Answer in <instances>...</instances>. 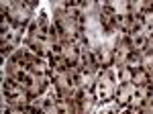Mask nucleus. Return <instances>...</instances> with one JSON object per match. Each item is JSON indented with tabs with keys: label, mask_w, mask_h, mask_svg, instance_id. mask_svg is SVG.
<instances>
[{
	"label": "nucleus",
	"mask_w": 153,
	"mask_h": 114,
	"mask_svg": "<svg viewBox=\"0 0 153 114\" xmlns=\"http://www.w3.org/2000/svg\"><path fill=\"white\" fill-rule=\"evenodd\" d=\"M49 29L51 24L47 23V16L41 14L39 21H33L29 27V33H27V49H31L35 55L39 57H47L51 51L49 45Z\"/></svg>",
	"instance_id": "nucleus-1"
},
{
	"label": "nucleus",
	"mask_w": 153,
	"mask_h": 114,
	"mask_svg": "<svg viewBox=\"0 0 153 114\" xmlns=\"http://www.w3.org/2000/svg\"><path fill=\"white\" fill-rule=\"evenodd\" d=\"M37 2L35 0H27V2H4L2 4V21L10 24L14 31H23L27 24L31 23V16L35 10Z\"/></svg>",
	"instance_id": "nucleus-2"
},
{
	"label": "nucleus",
	"mask_w": 153,
	"mask_h": 114,
	"mask_svg": "<svg viewBox=\"0 0 153 114\" xmlns=\"http://www.w3.org/2000/svg\"><path fill=\"white\" fill-rule=\"evenodd\" d=\"M53 84H55L57 96H61V98H74L80 90L78 84H76V76H74L71 67L53 69Z\"/></svg>",
	"instance_id": "nucleus-3"
},
{
	"label": "nucleus",
	"mask_w": 153,
	"mask_h": 114,
	"mask_svg": "<svg viewBox=\"0 0 153 114\" xmlns=\"http://www.w3.org/2000/svg\"><path fill=\"white\" fill-rule=\"evenodd\" d=\"M2 96H4V100H6L8 106H29L31 104L27 86L10 80V78H6L4 84H2Z\"/></svg>",
	"instance_id": "nucleus-4"
},
{
	"label": "nucleus",
	"mask_w": 153,
	"mask_h": 114,
	"mask_svg": "<svg viewBox=\"0 0 153 114\" xmlns=\"http://www.w3.org/2000/svg\"><path fill=\"white\" fill-rule=\"evenodd\" d=\"M117 80H114V73L112 69H100L98 71V80H96V92H98V98L102 102H108L114 98L117 94Z\"/></svg>",
	"instance_id": "nucleus-5"
},
{
	"label": "nucleus",
	"mask_w": 153,
	"mask_h": 114,
	"mask_svg": "<svg viewBox=\"0 0 153 114\" xmlns=\"http://www.w3.org/2000/svg\"><path fill=\"white\" fill-rule=\"evenodd\" d=\"M112 47H114V65L117 67H125L127 65V59L135 51L133 49V43H131V37L129 35H118Z\"/></svg>",
	"instance_id": "nucleus-6"
},
{
	"label": "nucleus",
	"mask_w": 153,
	"mask_h": 114,
	"mask_svg": "<svg viewBox=\"0 0 153 114\" xmlns=\"http://www.w3.org/2000/svg\"><path fill=\"white\" fill-rule=\"evenodd\" d=\"M4 69H6V78L19 81V84H23V86H29V84L33 81V78H35V76L25 67V65L16 63V61H12V59L6 61V67H4Z\"/></svg>",
	"instance_id": "nucleus-7"
},
{
	"label": "nucleus",
	"mask_w": 153,
	"mask_h": 114,
	"mask_svg": "<svg viewBox=\"0 0 153 114\" xmlns=\"http://www.w3.org/2000/svg\"><path fill=\"white\" fill-rule=\"evenodd\" d=\"M21 41L19 31H8V23L2 21V55H12L16 51V45Z\"/></svg>",
	"instance_id": "nucleus-8"
},
{
	"label": "nucleus",
	"mask_w": 153,
	"mask_h": 114,
	"mask_svg": "<svg viewBox=\"0 0 153 114\" xmlns=\"http://www.w3.org/2000/svg\"><path fill=\"white\" fill-rule=\"evenodd\" d=\"M74 100H76L78 114L92 112V106H94V94H92V90H78V94L74 96Z\"/></svg>",
	"instance_id": "nucleus-9"
},
{
	"label": "nucleus",
	"mask_w": 153,
	"mask_h": 114,
	"mask_svg": "<svg viewBox=\"0 0 153 114\" xmlns=\"http://www.w3.org/2000/svg\"><path fill=\"white\" fill-rule=\"evenodd\" d=\"M135 84L131 81H120L117 86V94H114V100L118 106H129L133 102V96H135Z\"/></svg>",
	"instance_id": "nucleus-10"
},
{
	"label": "nucleus",
	"mask_w": 153,
	"mask_h": 114,
	"mask_svg": "<svg viewBox=\"0 0 153 114\" xmlns=\"http://www.w3.org/2000/svg\"><path fill=\"white\" fill-rule=\"evenodd\" d=\"M49 86V76H35L33 81L27 86V92H29V98H31V102H35L37 98L43 94V92L47 90Z\"/></svg>",
	"instance_id": "nucleus-11"
},
{
	"label": "nucleus",
	"mask_w": 153,
	"mask_h": 114,
	"mask_svg": "<svg viewBox=\"0 0 153 114\" xmlns=\"http://www.w3.org/2000/svg\"><path fill=\"white\" fill-rule=\"evenodd\" d=\"M131 84H135V88L149 86V84H153V76L145 67H135L131 71Z\"/></svg>",
	"instance_id": "nucleus-12"
},
{
	"label": "nucleus",
	"mask_w": 153,
	"mask_h": 114,
	"mask_svg": "<svg viewBox=\"0 0 153 114\" xmlns=\"http://www.w3.org/2000/svg\"><path fill=\"white\" fill-rule=\"evenodd\" d=\"M57 114H78L74 98H61L57 96Z\"/></svg>",
	"instance_id": "nucleus-13"
},
{
	"label": "nucleus",
	"mask_w": 153,
	"mask_h": 114,
	"mask_svg": "<svg viewBox=\"0 0 153 114\" xmlns=\"http://www.w3.org/2000/svg\"><path fill=\"white\" fill-rule=\"evenodd\" d=\"M141 67H145L153 76V49H149V47L141 51Z\"/></svg>",
	"instance_id": "nucleus-14"
},
{
	"label": "nucleus",
	"mask_w": 153,
	"mask_h": 114,
	"mask_svg": "<svg viewBox=\"0 0 153 114\" xmlns=\"http://www.w3.org/2000/svg\"><path fill=\"white\" fill-rule=\"evenodd\" d=\"M4 114H31L29 112V106H8Z\"/></svg>",
	"instance_id": "nucleus-15"
},
{
	"label": "nucleus",
	"mask_w": 153,
	"mask_h": 114,
	"mask_svg": "<svg viewBox=\"0 0 153 114\" xmlns=\"http://www.w3.org/2000/svg\"><path fill=\"white\" fill-rule=\"evenodd\" d=\"M135 114H153V98H151V100H147V102L143 104Z\"/></svg>",
	"instance_id": "nucleus-16"
},
{
	"label": "nucleus",
	"mask_w": 153,
	"mask_h": 114,
	"mask_svg": "<svg viewBox=\"0 0 153 114\" xmlns=\"http://www.w3.org/2000/svg\"><path fill=\"white\" fill-rule=\"evenodd\" d=\"M149 49H153V33L149 35Z\"/></svg>",
	"instance_id": "nucleus-17"
},
{
	"label": "nucleus",
	"mask_w": 153,
	"mask_h": 114,
	"mask_svg": "<svg viewBox=\"0 0 153 114\" xmlns=\"http://www.w3.org/2000/svg\"><path fill=\"white\" fill-rule=\"evenodd\" d=\"M125 114H135V112H133V110H127V112H125Z\"/></svg>",
	"instance_id": "nucleus-18"
}]
</instances>
